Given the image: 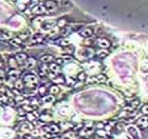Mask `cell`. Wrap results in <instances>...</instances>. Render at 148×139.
I'll return each mask as SVG.
<instances>
[{
	"instance_id": "cell-34",
	"label": "cell",
	"mask_w": 148,
	"mask_h": 139,
	"mask_svg": "<svg viewBox=\"0 0 148 139\" xmlns=\"http://www.w3.org/2000/svg\"><path fill=\"white\" fill-rule=\"evenodd\" d=\"M54 60H55L56 64H58V65H62V63H64V59L62 58H56V59H54Z\"/></svg>"
},
{
	"instance_id": "cell-14",
	"label": "cell",
	"mask_w": 148,
	"mask_h": 139,
	"mask_svg": "<svg viewBox=\"0 0 148 139\" xmlns=\"http://www.w3.org/2000/svg\"><path fill=\"white\" fill-rule=\"evenodd\" d=\"M25 66H27V68H34L35 64H36V60H35L34 58H27V60H25Z\"/></svg>"
},
{
	"instance_id": "cell-10",
	"label": "cell",
	"mask_w": 148,
	"mask_h": 139,
	"mask_svg": "<svg viewBox=\"0 0 148 139\" xmlns=\"http://www.w3.org/2000/svg\"><path fill=\"white\" fill-rule=\"evenodd\" d=\"M54 56L50 55V54H45V55H42L41 57H40V61L42 62V63H45V64H47V63H51V62L54 61Z\"/></svg>"
},
{
	"instance_id": "cell-8",
	"label": "cell",
	"mask_w": 148,
	"mask_h": 139,
	"mask_svg": "<svg viewBox=\"0 0 148 139\" xmlns=\"http://www.w3.org/2000/svg\"><path fill=\"white\" fill-rule=\"evenodd\" d=\"M14 58L16 59V61H17V63H19V64H22L23 62L27 60V58H28V55L25 54V53H18V54H16V56L14 57Z\"/></svg>"
},
{
	"instance_id": "cell-22",
	"label": "cell",
	"mask_w": 148,
	"mask_h": 139,
	"mask_svg": "<svg viewBox=\"0 0 148 139\" xmlns=\"http://www.w3.org/2000/svg\"><path fill=\"white\" fill-rule=\"evenodd\" d=\"M50 91V94H58L59 92V87L56 85V84H54V85H51L49 89Z\"/></svg>"
},
{
	"instance_id": "cell-4",
	"label": "cell",
	"mask_w": 148,
	"mask_h": 139,
	"mask_svg": "<svg viewBox=\"0 0 148 139\" xmlns=\"http://www.w3.org/2000/svg\"><path fill=\"white\" fill-rule=\"evenodd\" d=\"M45 131L48 132L49 134H57L60 131V129L57 124H50V125L45 127Z\"/></svg>"
},
{
	"instance_id": "cell-25",
	"label": "cell",
	"mask_w": 148,
	"mask_h": 139,
	"mask_svg": "<svg viewBox=\"0 0 148 139\" xmlns=\"http://www.w3.org/2000/svg\"><path fill=\"white\" fill-rule=\"evenodd\" d=\"M140 104H141L140 100L136 99V100H133L132 102H130V108H136L138 106H140Z\"/></svg>"
},
{
	"instance_id": "cell-28",
	"label": "cell",
	"mask_w": 148,
	"mask_h": 139,
	"mask_svg": "<svg viewBox=\"0 0 148 139\" xmlns=\"http://www.w3.org/2000/svg\"><path fill=\"white\" fill-rule=\"evenodd\" d=\"M53 80H54V82H56L57 84H58V83H65V82H66L64 76H58L57 78H54Z\"/></svg>"
},
{
	"instance_id": "cell-27",
	"label": "cell",
	"mask_w": 148,
	"mask_h": 139,
	"mask_svg": "<svg viewBox=\"0 0 148 139\" xmlns=\"http://www.w3.org/2000/svg\"><path fill=\"white\" fill-rule=\"evenodd\" d=\"M70 32H71V28H69V26H64V28H62V31H60V34L66 36V35H68Z\"/></svg>"
},
{
	"instance_id": "cell-2",
	"label": "cell",
	"mask_w": 148,
	"mask_h": 139,
	"mask_svg": "<svg viewBox=\"0 0 148 139\" xmlns=\"http://www.w3.org/2000/svg\"><path fill=\"white\" fill-rule=\"evenodd\" d=\"M43 6H45V9L50 11V12H55L57 9V3L54 0H46L43 3Z\"/></svg>"
},
{
	"instance_id": "cell-29",
	"label": "cell",
	"mask_w": 148,
	"mask_h": 139,
	"mask_svg": "<svg viewBox=\"0 0 148 139\" xmlns=\"http://www.w3.org/2000/svg\"><path fill=\"white\" fill-rule=\"evenodd\" d=\"M66 22H67V20H66L65 18L59 19L58 21H57V26H59L60 28H62L64 26H66Z\"/></svg>"
},
{
	"instance_id": "cell-18",
	"label": "cell",
	"mask_w": 148,
	"mask_h": 139,
	"mask_svg": "<svg viewBox=\"0 0 148 139\" xmlns=\"http://www.w3.org/2000/svg\"><path fill=\"white\" fill-rule=\"evenodd\" d=\"M56 44H59V45H62V47L64 46H67L70 44V41L68 39H65V38H62V39H58V40H56Z\"/></svg>"
},
{
	"instance_id": "cell-7",
	"label": "cell",
	"mask_w": 148,
	"mask_h": 139,
	"mask_svg": "<svg viewBox=\"0 0 148 139\" xmlns=\"http://www.w3.org/2000/svg\"><path fill=\"white\" fill-rule=\"evenodd\" d=\"M31 41L33 43L37 44V43H42L43 41H45V36L42 34H34L32 36L31 38Z\"/></svg>"
},
{
	"instance_id": "cell-9",
	"label": "cell",
	"mask_w": 148,
	"mask_h": 139,
	"mask_svg": "<svg viewBox=\"0 0 148 139\" xmlns=\"http://www.w3.org/2000/svg\"><path fill=\"white\" fill-rule=\"evenodd\" d=\"M93 133V127H82L79 131V135L82 137H89Z\"/></svg>"
},
{
	"instance_id": "cell-30",
	"label": "cell",
	"mask_w": 148,
	"mask_h": 139,
	"mask_svg": "<svg viewBox=\"0 0 148 139\" xmlns=\"http://www.w3.org/2000/svg\"><path fill=\"white\" fill-rule=\"evenodd\" d=\"M141 113L147 116V114H148V105H147V103H144V104L142 105V108H141Z\"/></svg>"
},
{
	"instance_id": "cell-5",
	"label": "cell",
	"mask_w": 148,
	"mask_h": 139,
	"mask_svg": "<svg viewBox=\"0 0 148 139\" xmlns=\"http://www.w3.org/2000/svg\"><path fill=\"white\" fill-rule=\"evenodd\" d=\"M97 45L101 49H108V47H110L111 43L110 41L108 39H106V38H99V40H97Z\"/></svg>"
},
{
	"instance_id": "cell-33",
	"label": "cell",
	"mask_w": 148,
	"mask_h": 139,
	"mask_svg": "<svg viewBox=\"0 0 148 139\" xmlns=\"http://www.w3.org/2000/svg\"><path fill=\"white\" fill-rule=\"evenodd\" d=\"M12 37V35H11V33H9V32H4L3 33V35L1 36V38H3V39H9V38Z\"/></svg>"
},
{
	"instance_id": "cell-20",
	"label": "cell",
	"mask_w": 148,
	"mask_h": 139,
	"mask_svg": "<svg viewBox=\"0 0 148 139\" xmlns=\"http://www.w3.org/2000/svg\"><path fill=\"white\" fill-rule=\"evenodd\" d=\"M54 96L53 95H47V96H43L42 97V102H45V103H49V102H53L54 101Z\"/></svg>"
},
{
	"instance_id": "cell-12",
	"label": "cell",
	"mask_w": 148,
	"mask_h": 139,
	"mask_svg": "<svg viewBox=\"0 0 148 139\" xmlns=\"http://www.w3.org/2000/svg\"><path fill=\"white\" fill-rule=\"evenodd\" d=\"M49 70H50V72H52V73H54V74H57V73H59V72H60V65L56 64L55 62H54V63H52V62H51Z\"/></svg>"
},
{
	"instance_id": "cell-39",
	"label": "cell",
	"mask_w": 148,
	"mask_h": 139,
	"mask_svg": "<svg viewBox=\"0 0 148 139\" xmlns=\"http://www.w3.org/2000/svg\"><path fill=\"white\" fill-rule=\"evenodd\" d=\"M2 66H3V62L1 61V60H0V68H2Z\"/></svg>"
},
{
	"instance_id": "cell-35",
	"label": "cell",
	"mask_w": 148,
	"mask_h": 139,
	"mask_svg": "<svg viewBox=\"0 0 148 139\" xmlns=\"http://www.w3.org/2000/svg\"><path fill=\"white\" fill-rule=\"evenodd\" d=\"M52 25H54V22H52V23H47V24H45L43 25V28H45V30H48V28H52Z\"/></svg>"
},
{
	"instance_id": "cell-1",
	"label": "cell",
	"mask_w": 148,
	"mask_h": 139,
	"mask_svg": "<svg viewBox=\"0 0 148 139\" xmlns=\"http://www.w3.org/2000/svg\"><path fill=\"white\" fill-rule=\"evenodd\" d=\"M22 81H23V84H25V87H30V89H34L38 84V78L33 74H28L27 76H25Z\"/></svg>"
},
{
	"instance_id": "cell-32",
	"label": "cell",
	"mask_w": 148,
	"mask_h": 139,
	"mask_svg": "<svg viewBox=\"0 0 148 139\" xmlns=\"http://www.w3.org/2000/svg\"><path fill=\"white\" fill-rule=\"evenodd\" d=\"M47 92V87H43V85H40V87L38 89V93H39L40 95H45Z\"/></svg>"
},
{
	"instance_id": "cell-6",
	"label": "cell",
	"mask_w": 148,
	"mask_h": 139,
	"mask_svg": "<svg viewBox=\"0 0 148 139\" xmlns=\"http://www.w3.org/2000/svg\"><path fill=\"white\" fill-rule=\"evenodd\" d=\"M79 34H80V36L84 38H90L93 35V30L91 28H84L83 30L79 32Z\"/></svg>"
},
{
	"instance_id": "cell-24",
	"label": "cell",
	"mask_w": 148,
	"mask_h": 139,
	"mask_svg": "<svg viewBox=\"0 0 148 139\" xmlns=\"http://www.w3.org/2000/svg\"><path fill=\"white\" fill-rule=\"evenodd\" d=\"M86 78H87V75L85 72H79L78 75H77V79H78L79 81H85L86 80Z\"/></svg>"
},
{
	"instance_id": "cell-16",
	"label": "cell",
	"mask_w": 148,
	"mask_h": 139,
	"mask_svg": "<svg viewBox=\"0 0 148 139\" xmlns=\"http://www.w3.org/2000/svg\"><path fill=\"white\" fill-rule=\"evenodd\" d=\"M129 133L132 135V137L134 139H140L141 137H140V133L138 132V130H136V127H129Z\"/></svg>"
},
{
	"instance_id": "cell-17",
	"label": "cell",
	"mask_w": 148,
	"mask_h": 139,
	"mask_svg": "<svg viewBox=\"0 0 148 139\" xmlns=\"http://www.w3.org/2000/svg\"><path fill=\"white\" fill-rule=\"evenodd\" d=\"M9 66L11 68H18V63L16 61V59L14 57H11L9 59Z\"/></svg>"
},
{
	"instance_id": "cell-3",
	"label": "cell",
	"mask_w": 148,
	"mask_h": 139,
	"mask_svg": "<svg viewBox=\"0 0 148 139\" xmlns=\"http://www.w3.org/2000/svg\"><path fill=\"white\" fill-rule=\"evenodd\" d=\"M136 125L140 127V129H142V130H146L148 127V119H147V116L144 115L142 116L141 118H139L138 120H136Z\"/></svg>"
},
{
	"instance_id": "cell-37",
	"label": "cell",
	"mask_w": 148,
	"mask_h": 139,
	"mask_svg": "<svg viewBox=\"0 0 148 139\" xmlns=\"http://www.w3.org/2000/svg\"><path fill=\"white\" fill-rule=\"evenodd\" d=\"M95 139H110V138H109V137H107V136H101V137L95 136Z\"/></svg>"
},
{
	"instance_id": "cell-19",
	"label": "cell",
	"mask_w": 148,
	"mask_h": 139,
	"mask_svg": "<svg viewBox=\"0 0 148 139\" xmlns=\"http://www.w3.org/2000/svg\"><path fill=\"white\" fill-rule=\"evenodd\" d=\"M14 87H15V89L17 91H21V90H23V81L21 80V79H19V80H17L16 81V83L14 84Z\"/></svg>"
},
{
	"instance_id": "cell-38",
	"label": "cell",
	"mask_w": 148,
	"mask_h": 139,
	"mask_svg": "<svg viewBox=\"0 0 148 139\" xmlns=\"http://www.w3.org/2000/svg\"><path fill=\"white\" fill-rule=\"evenodd\" d=\"M97 129H101V130H102V129H104V124L99 123V124H97Z\"/></svg>"
},
{
	"instance_id": "cell-26",
	"label": "cell",
	"mask_w": 148,
	"mask_h": 139,
	"mask_svg": "<svg viewBox=\"0 0 148 139\" xmlns=\"http://www.w3.org/2000/svg\"><path fill=\"white\" fill-rule=\"evenodd\" d=\"M27 118H28L30 121H35V119H36V114L34 113V111H32V113H28V114H27Z\"/></svg>"
},
{
	"instance_id": "cell-36",
	"label": "cell",
	"mask_w": 148,
	"mask_h": 139,
	"mask_svg": "<svg viewBox=\"0 0 148 139\" xmlns=\"http://www.w3.org/2000/svg\"><path fill=\"white\" fill-rule=\"evenodd\" d=\"M4 77H5V72L2 68H0V79H3Z\"/></svg>"
},
{
	"instance_id": "cell-23",
	"label": "cell",
	"mask_w": 148,
	"mask_h": 139,
	"mask_svg": "<svg viewBox=\"0 0 148 139\" xmlns=\"http://www.w3.org/2000/svg\"><path fill=\"white\" fill-rule=\"evenodd\" d=\"M39 119H41L42 121H51L52 120V117L49 114H41L39 116Z\"/></svg>"
},
{
	"instance_id": "cell-21",
	"label": "cell",
	"mask_w": 148,
	"mask_h": 139,
	"mask_svg": "<svg viewBox=\"0 0 148 139\" xmlns=\"http://www.w3.org/2000/svg\"><path fill=\"white\" fill-rule=\"evenodd\" d=\"M64 51H65V53H67V54H69V55H71V54H73V52H74V46L71 45V44H69V45H67V46H64Z\"/></svg>"
},
{
	"instance_id": "cell-31",
	"label": "cell",
	"mask_w": 148,
	"mask_h": 139,
	"mask_svg": "<svg viewBox=\"0 0 148 139\" xmlns=\"http://www.w3.org/2000/svg\"><path fill=\"white\" fill-rule=\"evenodd\" d=\"M97 55H99V57H101V58H105L106 56L108 55V52L105 51V49H104V51H99V53Z\"/></svg>"
},
{
	"instance_id": "cell-13",
	"label": "cell",
	"mask_w": 148,
	"mask_h": 139,
	"mask_svg": "<svg viewBox=\"0 0 148 139\" xmlns=\"http://www.w3.org/2000/svg\"><path fill=\"white\" fill-rule=\"evenodd\" d=\"M32 12L34 13V14H45V13H46V9H45V6L43 5L39 4V5L35 6Z\"/></svg>"
},
{
	"instance_id": "cell-11",
	"label": "cell",
	"mask_w": 148,
	"mask_h": 139,
	"mask_svg": "<svg viewBox=\"0 0 148 139\" xmlns=\"http://www.w3.org/2000/svg\"><path fill=\"white\" fill-rule=\"evenodd\" d=\"M105 81H106V77L102 74L96 75V76L92 77V79H90V82H95V83H103Z\"/></svg>"
},
{
	"instance_id": "cell-15",
	"label": "cell",
	"mask_w": 148,
	"mask_h": 139,
	"mask_svg": "<svg viewBox=\"0 0 148 139\" xmlns=\"http://www.w3.org/2000/svg\"><path fill=\"white\" fill-rule=\"evenodd\" d=\"M21 43H22L21 39H19L18 37L14 38V39H12V40L10 41V44H11L12 46H15V47H20V46H21Z\"/></svg>"
}]
</instances>
